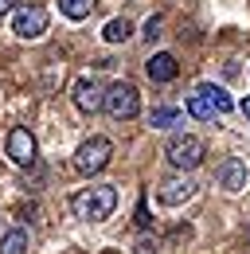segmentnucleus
I'll return each mask as SVG.
<instances>
[{
  "label": "nucleus",
  "instance_id": "nucleus-16",
  "mask_svg": "<svg viewBox=\"0 0 250 254\" xmlns=\"http://www.w3.org/2000/svg\"><path fill=\"white\" fill-rule=\"evenodd\" d=\"M160 28H164V20H160V16H149V20H145V28H141V35H145V43H156V39H160Z\"/></svg>",
  "mask_w": 250,
  "mask_h": 254
},
{
  "label": "nucleus",
  "instance_id": "nucleus-10",
  "mask_svg": "<svg viewBox=\"0 0 250 254\" xmlns=\"http://www.w3.org/2000/svg\"><path fill=\"white\" fill-rule=\"evenodd\" d=\"M12 32L20 35V39H39V35L47 32V12L43 8H20L16 16H12Z\"/></svg>",
  "mask_w": 250,
  "mask_h": 254
},
{
  "label": "nucleus",
  "instance_id": "nucleus-15",
  "mask_svg": "<svg viewBox=\"0 0 250 254\" xmlns=\"http://www.w3.org/2000/svg\"><path fill=\"white\" fill-rule=\"evenodd\" d=\"M176 122H180V110H176V106H160V110L149 114V126L153 129H172Z\"/></svg>",
  "mask_w": 250,
  "mask_h": 254
},
{
  "label": "nucleus",
  "instance_id": "nucleus-6",
  "mask_svg": "<svg viewBox=\"0 0 250 254\" xmlns=\"http://www.w3.org/2000/svg\"><path fill=\"white\" fill-rule=\"evenodd\" d=\"M70 98H74V106L82 114H98L102 110V98H106V86H102L98 74H78L74 86H70Z\"/></svg>",
  "mask_w": 250,
  "mask_h": 254
},
{
  "label": "nucleus",
  "instance_id": "nucleus-14",
  "mask_svg": "<svg viewBox=\"0 0 250 254\" xmlns=\"http://www.w3.org/2000/svg\"><path fill=\"white\" fill-rule=\"evenodd\" d=\"M59 12L66 16V20L78 24V20H86V16L94 12V0H59Z\"/></svg>",
  "mask_w": 250,
  "mask_h": 254
},
{
  "label": "nucleus",
  "instance_id": "nucleus-4",
  "mask_svg": "<svg viewBox=\"0 0 250 254\" xmlns=\"http://www.w3.org/2000/svg\"><path fill=\"white\" fill-rule=\"evenodd\" d=\"M102 110L114 118V122H133L141 114V94L133 82H114L106 86V98H102Z\"/></svg>",
  "mask_w": 250,
  "mask_h": 254
},
{
  "label": "nucleus",
  "instance_id": "nucleus-7",
  "mask_svg": "<svg viewBox=\"0 0 250 254\" xmlns=\"http://www.w3.org/2000/svg\"><path fill=\"white\" fill-rule=\"evenodd\" d=\"M195 188H199V184H195L188 172H176V176H168V180L156 188V199H160L164 207H180V203H188V199L195 195Z\"/></svg>",
  "mask_w": 250,
  "mask_h": 254
},
{
  "label": "nucleus",
  "instance_id": "nucleus-11",
  "mask_svg": "<svg viewBox=\"0 0 250 254\" xmlns=\"http://www.w3.org/2000/svg\"><path fill=\"white\" fill-rule=\"evenodd\" d=\"M145 70H149V78H153V82H172L180 66H176V55H168V51H156L153 59L145 63Z\"/></svg>",
  "mask_w": 250,
  "mask_h": 254
},
{
  "label": "nucleus",
  "instance_id": "nucleus-1",
  "mask_svg": "<svg viewBox=\"0 0 250 254\" xmlns=\"http://www.w3.org/2000/svg\"><path fill=\"white\" fill-rule=\"evenodd\" d=\"M114 207H118V188L114 184H90V188L70 195V211H74V219H82V223L110 219Z\"/></svg>",
  "mask_w": 250,
  "mask_h": 254
},
{
  "label": "nucleus",
  "instance_id": "nucleus-18",
  "mask_svg": "<svg viewBox=\"0 0 250 254\" xmlns=\"http://www.w3.org/2000/svg\"><path fill=\"white\" fill-rule=\"evenodd\" d=\"M16 4H20V0H0V20H4V16H8V12L16 8Z\"/></svg>",
  "mask_w": 250,
  "mask_h": 254
},
{
  "label": "nucleus",
  "instance_id": "nucleus-17",
  "mask_svg": "<svg viewBox=\"0 0 250 254\" xmlns=\"http://www.w3.org/2000/svg\"><path fill=\"white\" fill-rule=\"evenodd\" d=\"M137 227H149V207H145V199H141V207H137Z\"/></svg>",
  "mask_w": 250,
  "mask_h": 254
},
{
  "label": "nucleus",
  "instance_id": "nucleus-12",
  "mask_svg": "<svg viewBox=\"0 0 250 254\" xmlns=\"http://www.w3.org/2000/svg\"><path fill=\"white\" fill-rule=\"evenodd\" d=\"M0 254H28V231L24 227H12L0 239Z\"/></svg>",
  "mask_w": 250,
  "mask_h": 254
},
{
  "label": "nucleus",
  "instance_id": "nucleus-19",
  "mask_svg": "<svg viewBox=\"0 0 250 254\" xmlns=\"http://www.w3.org/2000/svg\"><path fill=\"white\" fill-rule=\"evenodd\" d=\"M239 114H243V118L250 122V98H243V102H239Z\"/></svg>",
  "mask_w": 250,
  "mask_h": 254
},
{
  "label": "nucleus",
  "instance_id": "nucleus-8",
  "mask_svg": "<svg viewBox=\"0 0 250 254\" xmlns=\"http://www.w3.org/2000/svg\"><path fill=\"white\" fill-rule=\"evenodd\" d=\"M215 180H219V188L223 191H243L250 184V168H247V160L243 157H227L223 164H219V172H215Z\"/></svg>",
  "mask_w": 250,
  "mask_h": 254
},
{
  "label": "nucleus",
  "instance_id": "nucleus-9",
  "mask_svg": "<svg viewBox=\"0 0 250 254\" xmlns=\"http://www.w3.org/2000/svg\"><path fill=\"white\" fill-rule=\"evenodd\" d=\"M4 149H8V160L20 164V168H31V164H35V137H31L24 126H16L8 133V145H4Z\"/></svg>",
  "mask_w": 250,
  "mask_h": 254
},
{
  "label": "nucleus",
  "instance_id": "nucleus-13",
  "mask_svg": "<svg viewBox=\"0 0 250 254\" xmlns=\"http://www.w3.org/2000/svg\"><path fill=\"white\" fill-rule=\"evenodd\" d=\"M129 35H133V24H129L125 16H118V20H110V24L102 28V39H106V43H125Z\"/></svg>",
  "mask_w": 250,
  "mask_h": 254
},
{
  "label": "nucleus",
  "instance_id": "nucleus-5",
  "mask_svg": "<svg viewBox=\"0 0 250 254\" xmlns=\"http://www.w3.org/2000/svg\"><path fill=\"white\" fill-rule=\"evenodd\" d=\"M110 157H114V141H110V137H90V141L78 145L74 168H78L82 176H94V172H102V168L110 164Z\"/></svg>",
  "mask_w": 250,
  "mask_h": 254
},
{
  "label": "nucleus",
  "instance_id": "nucleus-3",
  "mask_svg": "<svg viewBox=\"0 0 250 254\" xmlns=\"http://www.w3.org/2000/svg\"><path fill=\"white\" fill-rule=\"evenodd\" d=\"M203 157H207V145H203L199 137H191V133H176V137H168V145H164V160H168L176 172L199 168Z\"/></svg>",
  "mask_w": 250,
  "mask_h": 254
},
{
  "label": "nucleus",
  "instance_id": "nucleus-2",
  "mask_svg": "<svg viewBox=\"0 0 250 254\" xmlns=\"http://www.w3.org/2000/svg\"><path fill=\"white\" fill-rule=\"evenodd\" d=\"M231 110H235L231 94H227L223 86H215V82H199L195 94L188 98V114H191L195 122H215V118L231 114Z\"/></svg>",
  "mask_w": 250,
  "mask_h": 254
}]
</instances>
